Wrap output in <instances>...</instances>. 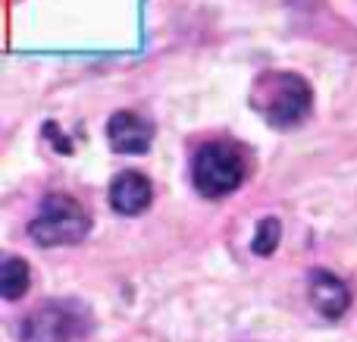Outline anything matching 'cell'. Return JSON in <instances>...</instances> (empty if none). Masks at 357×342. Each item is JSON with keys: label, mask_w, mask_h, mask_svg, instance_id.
Here are the masks:
<instances>
[{"label": "cell", "mask_w": 357, "mask_h": 342, "mask_svg": "<svg viewBox=\"0 0 357 342\" xmlns=\"http://www.w3.org/2000/svg\"><path fill=\"white\" fill-rule=\"evenodd\" d=\"M251 107L273 129H295L314 110V91L304 75L270 69V73H260L254 82Z\"/></svg>", "instance_id": "6da1fadb"}, {"label": "cell", "mask_w": 357, "mask_h": 342, "mask_svg": "<svg viewBox=\"0 0 357 342\" xmlns=\"http://www.w3.org/2000/svg\"><path fill=\"white\" fill-rule=\"evenodd\" d=\"M91 232V217L73 198V195L54 192L41 201L38 214L29 223V239L41 248H60V245H79Z\"/></svg>", "instance_id": "7a4b0ae2"}, {"label": "cell", "mask_w": 357, "mask_h": 342, "mask_svg": "<svg viewBox=\"0 0 357 342\" xmlns=\"http://www.w3.org/2000/svg\"><path fill=\"white\" fill-rule=\"evenodd\" d=\"M248 161L238 144L207 142L191 161V182L204 198H226L245 182Z\"/></svg>", "instance_id": "3957f363"}, {"label": "cell", "mask_w": 357, "mask_h": 342, "mask_svg": "<svg viewBox=\"0 0 357 342\" xmlns=\"http://www.w3.org/2000/svg\"><path fill=\"white\" fill-rule=\"evenodd\" d=\"M85 314L79 305L47 302L22 324V342H75L85 330Z\"/></svg>", "instance_id": "277c9868"}, {"label": "cell", "mask_w": 357, "mask_h": 342, "mask_svg": "<svg viewBox=\"0 0 357 342\" xmlns=\"http://www.w3.org/2000/svg\"><path fill=\"white\" fill-rule=\"evenodd\" d=\"M107 142L116 154H144L154 142V126L135 110H119L107 119Z\"/></svg>", "instance_id": "5b68a950"}, {"label": "cell", "mask_w": 357, "mask_h": 342, "mask_svg": "<svg viewBox=\"0 0 357 342\" xmlns=\"http://www.w3.org/2000/svg\"><path fill=\"white\" fill-rule=\"evenodd\" d=\"M307 295H310V305L317 308V314H323L329 320H339L351 308V292H348L345 280L335 276L333 270H323V267L310 270Z\"/></svg>", "instance_id": "8992f818"}, {"label": "cell", "mask_w": 357, "mask_h": 342, "mask_svg": "<svg viewBox=\"0 0 357 342\" xmlns=\"http://www.w3.org/2000/svg\"><path fill=\"white\" fill-rule=\"evenodd\" d=\"M154 201V186L144 173L138 170H123V173L113 176L110 182V207L123 217H138L144 214Z\"/></svg>", "instance_id": "52a82bcc"}, {"label": "cell", "mask_w": 357, "mask_h": 342, "mask_svg": "<svg viewBox=\"0 0 357 342\" xmlns=\"http://www.w3.org/2000/svg\"><path fill=\"white\" fill-rule=\"evenodd\" d=\"M31 286V270L22 258H3V267H0V295L6 302H16L29 292Z\"/></svg>", "instance_id": "ba28073f"}, {"label": "cell", "mask_w": 357, "mask_h": 342, "mask_svg": "<svg viewBox=\"0 0 357 342\" xmlns=\"http://www.w3.org/2000/svg\"><path fill=\"white\" fill-rule=\"evenodd\" d=\"M279 242H282V223H279L276 217H264L257 223V230H254L251 251L257 258H270L273 251L279 248Z\"/></svg>", "instance_id": "9c48e42d"}]
</instances>
